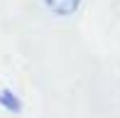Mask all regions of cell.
<instances>
[{
    "label": "cell",
    "instance_id": "6da1fadb",
    "mask_svg": "<svg viewBox=\"0 0 120 118\" xmlns=\"http://www.w3.org/2000/svg\"><path fill=\"white\" fill-rule=\"evenodd\" d=\"M81 0H44V8L56 17H69L79 10Z\"/></svg>",
    "mask_w": 120,
    "mask_h": 118
},
{
    "label": "cell",
    "instance_id": "7a4b0ae2",
    "mask_svg": "<svg viewBox=\"0 0 120 118\" xmlns=\"http://www.w3.org/2000/svg\"><path fill=\"white\" fill-rule=\"evenodd\" d=\"M0 106L15 113V111H20V98H17L10 89H3V91H0Z\"/></svg>",
    "mask_w": 120,
    "mask_h": 118
}]
</instances>
